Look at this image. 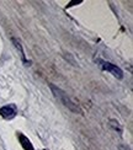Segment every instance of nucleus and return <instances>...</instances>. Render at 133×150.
Segmentation results:
<instances>
[{
    "label": "nucleus",
    "instance_id": "f257e3e1",
    "mask_svg": "<svg viewBox=\"0 0 133 150\" xmlns=\"http://www.w3.org/2000/svg\"><path fill=\"white\" fill-rule=\"evenodd\" d=\"M49 89L52 90V93L54 95V97L57 100H59V101L65 106V107H68L70 111L75 112V113H81V110L78 106V103H75L74 101H72V98L68 96V93H65L62 89H59V87L55 86L54 84H49Z\"/></svg>",
    "mask_w": 133,
    "mask_h": 150
},
{
    "label": "nucleus",
    "instance_id": "f03ea898",
    "mask_svg": "<svg viewBox=\"0 0 133 150\" xmlns=\"http://www.w3.org/2000/svg\"><path fill=\"white\" fill-rule=\"evenodd\" d=\"M96 63L100 65V68L105 71H109L110 74H112L115 78L117 79H122L123 76V71L121 70V68H118L117 65L110 63V62H106V60H102V59H97Z\"/></svg>",
    "mask_w": 133,
    "mask_h": 150
},
{
    "label": "nucleus",
    "instance_id": "7ed1b4c3",
    "mask_svg": "<svg viewBox=\"0 0 133 150\" xmlns=\"http://www.w3.org/2000/svg\"><path fill=\"white\" fill-rule=\"evenodd\" d=\"M17 113V108L14 103H10V105H6V106H3L0 108V116L5 120H12Z\"/></svg>",
    "mask_w": 133,
    "mask_h": 150
},
{
    "label": "nucleus",
    "instance_id": "20e7f679",
    "mask_svg": "<svg viewBox=\"0 0 133 150\" xmlns=\"http://www.w3.org/2000/svg\"><path fill=\"white\" fill-rule=\"evenodd\" d=\"M17 137H18V140H20L21 146L23 148V150H35L32 143H31V140L27 138L26 135H23L22 133H18Z\"/></svg>",
    "mask_w": 133,
    "mask_h": 150
},
{
    "label": "nucleus",
    "instance_id": "39448f33",
    "mask_svg": "<svg viewBox=\"0 0 133 150\" xmlns=\"http://www.w3.org/2000/svg\"><path fill=\"white\" fill-rule=\"evenodd\" d=\"M11 41H12V43H14V45H15V47L17 48V51H20V55H21V58H22V60H23V63L27 65L28 62L26 60V57H25V52H23V49H22V46H21L20 41H17L16 38H14V37H12V38H11Z\"/></svg>",
    "mask_w": 133,
    "mask_h": 150
},
{
    "label": "nucleus",
    "instance_id": "423d86ee",
    "mask_svg": "<svg viewBox=\"0 0 133 150\" xmlns=\"http://www.w3.org/2000/svg\"><path fill=\"white\" fill-rule=\"evenodd\" d=\"M109 126L115 130V132L117 133H122V127H121V124H119L116 120H110L109 121Z\"/></svg>",
    "mask_w": 133,
    "mask_h": 150
},
{
    "label": "nucleus",
    "instance_id": "0eeeda50",
    "mask_svg": "<svg viewBox=\"0 0 133 150\" xmlns=\"http://www.w3.org/2000/svg\"><path fill=\"white\" fill-rule=\"evenodd\" d=\"M118 150H131V148L127 146V145H124V144H119L118 145Z\"/></svg>",
    "mask_w": 133,
    "mask_h": 150
},
{
    "label": "nucleus",
    "instance_id": "6e6552de",
    "mask_svg": "<svg viewBox=\"0 0 133 150\" xmlns=\"http://www.w3.org/2000/svg\"><path fill=\"white\" fill-rule=\"evenodd\" d=\"M80 3H83V0H78V1H72V3H69L67 5V8H70V6H73L74 4H80Z\"/></svg>",
    "mask_w": 133,
    "mask_h": 150
}]
</instances>
